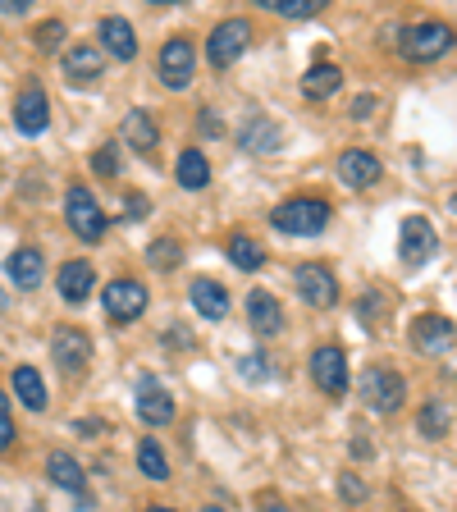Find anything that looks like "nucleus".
I'll use <instances>...</instances> for the list:
<instances>
[{"instance_id": "obj_34", "label": "nucleus", "mask_w": 457, "mask_h": 512, "mask_svg": "<svg viewBox=\"0 0 457 512\" xmlns=\"http://www.w3.org/2000/svg\"><path fill=\"white\" fill-rule=\"evenodd\" d=\"M92 170L101 174V179H115V174H119V147H110V142H106V147L92 156Z\"/></svg>"}, {"instance_id": "obj_22", "label": "nucleus", "mask_w": 457, "mask_h": 512, "mask_svg": "<svg viewBox=\"0 0 457 512\" xmlns=\"http://www.w3.org/2000/svg\"><path fill=\"white\" fill-rule=\"evenodd\" d=\"M238 147L252 151V156H270L279 147V128L270 124L266 115H252L243 128H238Z\"/></svg>"}, {"instance_id": "obj_4", "label": "nucleus", "mask_w": 457, "mask_h": 512, "mask_svg": "<svg viewBox=\"0 0 457 512\" xmlns=\"http://www.w3.org/2000/svg\"><path fill=\"white\" fill-rule=\"evenodd\" d=\"M64 220L83 243H101L106 238V211L96 206V197L83 188V183H69V197H64Z\"/></svg>"}, {"instance_id": "obj_24", "label": "nucleus", "mask_w": 457, "mask_h": 512, "mask_svg": "<svg viewBox=\"0 0 457 512\" xmlns=\"http://www.w3.org/2000/svg\"><path fill=\"white\" fill-rule=\"evenodd\" d=\"M179 183L188 192H202L211 183V160H206L202 147H183L179 151Z\"/></svg>"}, {"instance_id": "obj_5", "label": "nucleus", "mask_w": 457, "mask_h": 512, "mask_svg": "<svg viewBox=\"0 0 457 512\" xmlns=\"http://www.w3.org/2000/svg\"><path fill=\"white\" fill-rule=\"evenodd\" d=\"M247 42H252V23L224 19V23H215L211 37H206V60H211L215 69H229V64H238V55L247 51Z\"/></svg>"}, {"instance_id": "obj_21", "label": "nucleus", "mask_w": 457, "mask_h": 512, "mask_svg": "<svg viewBox=\"0 0 457 512\" xmlns=\"http://www.w3.org/2000/svg\"><path fill=\"white\" fill-rule=\"evenodd\" d=\"M188 298H192V307H197V316L202 320H224L229 316V293H224V284H215V279H192Z\"/></svg>"}, {"instance_id": "obj_42", "label": "nucleus", "mask_w": 457, "mask_h": 512, "mask_svg": "<svg viewBox=\"0 0 457 512\" xmlns=\"http://www.w3.org/2000/svg\"><path fill=\"white\" fill-rule=\"evenodd\" d=\"M0 10H5V14H23V10H28V0H0Z\"/></svg>"}, {"instance_id": "obj_12", "label": "nucleus", "mask_w": 457, "mask_h": 512, "mask_svg": "<svg viewBox=\"0 0 457 512\" xmlns=\"http://www.w3.org/2000/svg\"><path fill=\"white\" fill-rule=\"evenodd\" d=\"M457 343V325L448 316H416L412 320V348L426 352V357H439Z\"/></svg>"}, {"instance_id": "obj_26", "label": "nucleus", "mask_w": 457, "mask_h": 512, "mask_svg": "<svg viewBox=\"0 0 457 512\" xmlns=\"http://www.w3.org/2000/svg\"><path fill=\"white\" fill-rule=\"evenodd\" d=\"M10 384H14V394H19V403L28 407V412H46V384L32 366H19V371L10 375Z\"/></svg>"}, {"instance_id": "obj_39", "label": "nucleus", "mask_w": 457, "mask_h": 512, "mask_svg": "<svg viewBox=\"0 0 457 512\" xmlns=\"http://www.w3.org/2000/svg\"><path fill=\"white\" fill-rule=\"evenodd\" d=\"M147 211H151L147 197H128V202H124V220H142Z\"/></svg>"}, {"instance_id": "obj_38", "label": "nucleus", "mask_w": 457, "mask_h": 512, "mask_svg": "<svg viewBox=\"0 0 457 512\" xmlns=\"http://www.w3.org/2000/svg\"><path fill=\"white\" fill-rule=\"evenodd\" d=\"M197 115H202V119H197V124H202V133H206V138H220V133H224V124H220V119H215V110H197Z\"/></svg>"}, {"instance_id": "obj_44", "label": "nucleus", "mask_w": 457, "mask_h": 512, "mask_svg": "<svg viewBox=\"0 0 457 512\" xmlns=\"http://www.w3.org/2000/svg\"><path fill=\"white\" fill-rule=\"evenodd\" d=\"M206 512H224V508H206Z\"/></svg>"}, {"instance_id": "obj_19", "label": "nucleus", "mask_w": 457, "mask_h": 512, "mask_svg": "<svg viewBox=\"0 0 457 512\" xmlns=\"http://www.w3.org/2000/svg\"><path fill=\"white\" fill-rule=\"evenodd\" d=\"M5 275H10L14 288H23V293H32V288L46 279V261L37 247H19V252H10V261H5Z\"/></svg>"}, {"instance_id": "obj_23", "label": "nucleus", "mask_w": 457, "mask_h": 512, "mask_svg": "<svg viewBox=\"0 0 457 512\" xmlns=\"http://www.w3.org/2000/svg\"><path fill=\"white\" fill-rule=\"evenodd\" d=\"M119 133H124V142L133 151H156V142H160V128L147 110H128L124 124H119Z\"/></svg>"}, {"instance_id": "obj_6", "label": "nucleus", "mask_w": 457, "mask_h": 512, "mask_svg": "<svg viewBox=\"0 0 457 512\" xmlns=\"http://www.w3.org/2000/svg\"><path fill=\"white\" fill-rule=\"evenodd\" d=\"M435 252H439L435 224H430L426 215H407L403 229H398V256H403V266H426Z\"/></svg>"}, {"instance_id": "obj_30", "label": "nucleus", "mask_w": 457, "mask_h": 512, "mask_svg": "<svg viewBox=\"0 0 457 512\" xmlns=\"http://www.w3.org/2000/svg\"><path fill=\"white\" fill-rule=\"evenodd\" d=\"M256 5H266V10L284 14V19H316L325 10V0H256Z\"/></svg>"}, {"instance_id": "obj_3", "label": "nucleus", "mask_w": 457, "mask_h": 512, "mask_svg": "<svg viewBox=\"0 0 457 512\" xmlns=\"http://www.w3.org/2000/svg\"><path fill=\"white\" fill-rule=\"evenodd\" d=\"M362 398L375 416H394V412H403V403H407V384L394 366H371V371L362 375Z\"/></svg>"}, {"instance_id": "obj_36", "label": "nucleus", "mask_w": 457, "mask_h": 512, "mask_svg": "<svg viewBox=\"0 0 457 512\" xmlns=\"http://www.w3.org/2000/svg\"><path fill=\"white\" fill-rule=\"evenodd\" d=\"M60 37H64V23L60 19H51V23H42V28H37V46H42V51H51Z\"/></svg>"}, {"instance_id": "obj_41", "label": "nucleus", "mask_w": 457, "mask_h": 512, "mask_svg": "<svg viewBox=\"0 0 457 512\" xmlns=\"http://www.w3.org/2000/svg\"><path fill=\"white\" fill-rule=\"evenodd\" d=\"M371 110H375V96H362V101L352 106V115H357V119H366V115H371Z\"/></svg>"}, {"instance_id": "obj_1", "label": "nucleus", "mask_w": 457, "mask_h": 512, "mask_svg": "<svg viewBox=\"0 0 457 512\" xmlns=\"http://www.w3.org/2000/svg\"><path fill=\"white\" fill-rule=\"evenodd\" d=\"M453 42H457V32L448 28L444 19H421V23L398 28V51H403V60H412V64L439 60V55L453 51Z\"/></svg>"}, {"instance_id": "obj_29", "label": "nucleus", "mask_w": 457, "mask_h": 512, "mask_svg": "<svg viewBox=\"0 0 457 512\" xmlns=\"http://www.w3.org/2000/svg\"><path fill=\"white\" fill-rule=\"evenodd\" d=\"M138 467H142V476H151V480H170V462H165L156 439H142L138 444Z\"/></svg>"}, {"instance_id": "obj_31", "label": "nucleus", "mask_w": 457, "mask_h": 512, "mask_svg": "<svg viewBox=\"0 0 457 512\" xmlns=\"http://www.w3.org/2000/svg\"><path fill=\"white\" fill-rule=\"evenodd\" d=\"M179 256H183L179 238H156V243L147 247V261H151L156 270H174V266H179Z\"/></svg>"}, {"instance_id": "obj_2", "label": "nucleus", "mask_w": 457, "mask_h": 512, "mask_svg": "<svg viewBox=\"0 0 457 512\" xmlns=\"http://www.w3.org/2000/svg\"><path fill=\"white\" fill-rule=\"evenodd\" d=\"M330 202H320V197H293V202L275 206L270 224H275L279 234H293V238H316L330 229Z\"/></svg>"}, {"instance_id": "obj_27", "label": "nucleus", "mask_w": 457, "mask_h": 512, "mask_svg": "<svg viewBox=\"0 0 457 512\" xmlns=\"http://www.w3.org/2000/svg\"><path fill=\"white\" fill-rule=\"evenodd\" d=\"M46 476H51L60 490H69V494H83V485H87V471L78 467L69 453H51V458H46Z\"/></svg>"}, {"instance_id": "obj_7", "label": "nucleus", "mask_w": 457, "mask_h": 512, "mask_svg": "<svg viewBox=\"0 0 457 512\" xmlns=\"http://www.w3.org/2000/svg\"><path fill=\"white\" fill-rule=\"evenodd\" d=\"M311 380H316L320 394H348V357H343V348H334V343H325V348L311 352V362H307Z\"/></svg>"}, {"instance_id": "obj_37", "label": "nucleus", "mask_w": 457, "mask_h": 512, "mask_svg": "<svg viewBox=\"0 0 457 512\" xmlns=\"http://www.w3.org/2000/svg\"><path fill=\"white\" fill-rule=\"evenodd\" d=\"M14 444V416H10V407H5V394H0V453Z\"/></svg>"}, {"instance_id": "obj_43", "label": "nucleus", "mask_w": 457, "mask_h": 512, "mask_svg": "<svg viewBox=\"0 0 457 512\" xmlns=\"http://www.w3.org/2000/svg\"><path fill=\"white\" fill-rule=\"evenodd\" d=\"M147 512H174V508H147Z\"/></svg>"}, {"instance_id": "obj_33", "label": "nucleus", "mask_w": 457, "mask_h": 512, "mask_svg": "<svg viewBox=\"0 0 457 512\" xmlns=\"http://www.w3.org/2000/svg\"><path fill=\"white\" fill-rule=\"evenodd\" d=\"M238 375H243L247 384H261L270 375V362H266V352H243L238 357Z\"/></svg>"}, {"instance_id": "obj_8", "label": "nucleus", "mask_w": 457, "mask_h": 512, "mask_svg": "<svg viewBox=\"0 0 457 512\" xmlns=\"http://www.w3.org/2000/svg\"><path fill=\"white\" fill-rule=\"evenodd\" d=\"M156 64H160V83L183 92V87L192 83V69H197V46H192L188 37H170V42L160 46Z\"/></svg>"}, {"instance_id": "obj_28", "label": "nucleus", "mask_w": 457, "mask_h": 512, "mask_svg": "<svg viewBox=\"0 0 457 512\" xmlns=\"http://www.w3.org/2000/svg\"><path fill=\"white\" fill-rule=\"evenodd\" d=\"M229 261H234L238 270H247V275H252V270L266 266V247L256 243L252 234H234V238H229Z\"/></svg>"}, {"instance_id": "obj_10", "label": "nucleus", "mask_w": 457, "mask_h": 512, "mask_svg": "<svg viewBox=\"0 0 457 512\" xmlns=\"http://www.w3.org/2000/svg\"><path fill=\"white\" fill-rule=\"evenodd\" d=\"M106 316L110 320H119V325H128V320H138L142 311H147V284L142 279H110L106 284Z\"/></svg>"}, {"instance_id": "obj_25", "label": "nucleus", "mask_w": 457, "mask_h": 512, "mask_svg": "<svg viewBox=\"0 0 457 512\" xmlns=\"http://www.w3.org/2000/svg\"><path fill=\"white\" fill-rule=\"evenodd\" d=\"M339 87H343L339 64H316V69H307V78H302V96H307V101H325V96H334Z\"/></svg>"}, {"instance_id": "obj_46", "label": "nucleus", "mask_w": 457, "mask_h": 512, "mask_svg": "<svg viewBox=\"0 0 457 512\" xmlns=\"http://www.w3.org/2000/svg\"><path fill=\"white\" fill-rule=\"evenodd\" d=\"M398 512H412V508H398Z\"/></svg>"}, {"instance_id": "obj_20", "label": "nucleus", "mask_w": 457, "mask_h": 512, "mask_svg": "<svg viewBox=\"0 0 457 512\" xmlns=\"http://www.w3.org/2000/svg\"><path fill=\"white\" fill-rule=\"evenodd\" d=\"M55 284H60V298L64 302H87L92 298V288H96V270H92V261H64L60 266V275H55Z\"/></svg>"}, {"instance_id": "obj_11", "label": "nucleus", "mask_w": 457, "mask_h": 512, "mask_svg": "<svg viewBox=\"0 0 457 512\" xmlns=\"http://www.w3.org/2000/svg\"><path fill=\"white\" fill-rule=\"evenodd\" d=\"M293 284H298V293H302V302H307V307H320V311H325V307H334V302H339V279H334L325 266H316V261L298 266Z\"/></svg>"}, {"instance_id": "obj_9", "label": "nucleus", "mask_w": 457, "mask_h": 512, "mask_svg": "<svg viewBox=\"0 0 457 512\" xmlns=\"http://www.w3.org/2000/svg\"><path fill=\"white\" fill-rule=\"evenodd\" d=\"M51 357L64 375H83L87 362H92V334L74 330V325H60L51 334Z\"/></svg>"}, {"instance_id": "obj_16", "label": "nucleus", "mask_w": 457, "mask_h": 512, "mask_svg": "<svg viewBox=\"0 0 457 512\" xmlns=\"http://www.w3.org/2000/svg\"><path fill=\"white\" fill-rule=\"evenodd\" d=\"M247 320H252V330L261 334V339H275V334L284 330V307L275 302V293L252 288V293H247Z\"/></svg>"}, {"instance_id": "obj_18", "label": "nucleus", "mask_w": 457, "mask_h": 512, "mask_svg": "<svg viewBox=\"0 0 457 512\" xmlns=\"http://www.w3.org/2000/svg\"><path fill=\"white\" fill-rule=\"evenodd\" d=\"M96 42H101V55H115V60H133L138 55V32L128 28V19H119V14L101 19Z\"/></svg>"}, {"instance_id": "obj_15", "label": "nucleus", "mask_w": 457, "mask_h": 512, "mask_svg": "<svg viewBox=\"0 0 457 512\" xmlns=\"http://www.w3.org/2000/svg\"><path fill=\"white\" fill-rule=\"evenodd\" d=\"M138 416L147 421V426H165V421H174V398L165 394V384H160L156 375H142L138 380Z\"/></svg>"}, {"instance_id": "obj_13", "label": "nucleus", "mask_w": 457, "mask_h": 512, "mask_svg": "<svg viewBox=\"0 0 457 512\" xmlns=\"http://www.w3.org/2000/svg\"><path fill=\"white\" fill-rule=\"evenodd\" d=\"M46 124H51V101H46V92L42 87H23L19 101H14V128L28 133V138H37V133H46Z\"/></svg>"}, {"instance_id": "obj_32", "label": "nucleus", "mask_w": 457, "mask_h": 512, "mask_svg": "<svg viewBox=\"0 0 457 512\" xmlns=\"http://www.w3.org/2000/svg\"><path fill=\"white\" fill-rule=\"evenodd\" d=\"M416 426H421V435L439 439L448 430V407L444 403H426V407H421V421H416Z\"/></svg>"}, {"instance_id": "obj_17", "label": "nucleus", "mask_w": 457, "mask_h": 512, "mask_svg": "<svg viewBox=\"0 0 457 512\" xmlns=\"http://www.w3.org/2000/svg\"><path fill=\"white\" fill-rule=\"evenodd\" d=\"M380 174H384L380 156H371V151H362V147H348L339 156V179L348 183V188H371Z\"/></svg>"}, {"instance_id": "obj_35", "label": "nucleus", "mask_w": 457, "mask_h": 512, "mask_svg": "<svg viewBox=\"0 0 457 512\" xmlns=\"http://www.w3.org/2000/svg\"><path fill=\"white\" fill-rule=\"evenodd\" d=\"M339 494H343L348 503H362V499H366L362 476H352V471H343V476H339Z\"/></svg>"}, {"instance_id": "obj_40", "label": "nucleus", "mask_w": 457, "mask_h": 512, "mask_svg": "<svg viewBox=\"0 0 457 512\" xmlns=\"http://www.w3.org/2000/svg\"><path fill=\"white\" fill-rule=\"evenodd\" d=\"M256 508L261 512H288V503L275 499V494H256Z\"/></svg>"}, {"instance_id": "obj_14", "label": "nucleus", "mask_w": 457, "mask_h": 512, "mask_svg": "<svg viewBox=\"0 0 457 512\" xmlns=\"http://www.w3.org/2000/svg\"><path fill=\"white\" fill-rule=\"evenodd\" d=\"M101 64H106V55H101V46L96 42H78L64 51V78L74 87H87L101 78Z\"/></svg>"}, {"instance_id": "obj_45", "label": "nucleus", "mask_w": 457, "mask_h": 512, "mask_svg": "<svg viewBox=\"0 0 457 512\" xmlns=\"http://www.w3.org/2000/svg\"><path fill=\"white\" fill-rule=\"evenodd\" d=\"M0 307H5V293H0Z\"/></svg>"}]
</instances>
